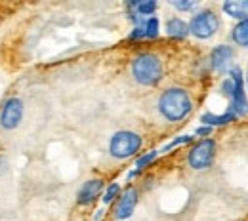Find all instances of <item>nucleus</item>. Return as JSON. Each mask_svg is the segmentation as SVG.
Instances as JSON below:
<instances>
[{
  "instance_id": "nucleus-10",
  "label": "nucleus",
  "mask_w": 248,
  "mask_h": 221,
  "mask_svg": "<svg viewBox=\"0 0 248 221\" xmlns=\"http://www.w3.org/2000/svg\"><path fill=\"white\" fill-rule=\"evenodd\" d=\"M103 187H105L103 179H99V177L88 179V181L80 187V191H78V194H77V202H78L80 206H88V204H92L93 200L101 194Z\"/></svg>"
},
{
  "instance_id": "nucleus-25",
  "label": "nucleus",
  "mask_w": 248,
  "mask_h": 221,
  "mask_svg": "<svg viewBox=\"0 0 248 221\" xmlns=\"http://www.w3.org/2000/svg\"><path fill=\"white\" fill-rule=\"evenodd\" d=\"M101 216H103V210H99V212H95V221L101 220Z\"/></svg>"
},
{
  "instance_id": "nucleus-26",
  "label": "nucleus",
  "mask_w": 248,
  "mask_h": 221,
  "mask_svg": "<svg viewBox=\"0 0 248 221\" xmlns=\"http://www.w3.org/2000/svg\"><path fill=\"white\" fill-rule=\"evenodd\" d=\"M247 88H248V73H247Z\"/></svg>"
},
{
  "instance_id": "nucleus-4",
  "label": "nucleus",
  "mask_w": 248,
  "mask_h": 221,
  "mask_svg": "<svg viewBox=\"0 0 248 221\" xmlns=\"http://www.w3.org/2000/svg\"><path fill=\"white\" fill-rule=\"evenodd\" d=\"M187 25H189V34H193L199 40H206V38H212L217 32L219 17L212 10H201L191 17V21Z\"/></svg>"
},
{
  "instance_id": "nucleus-1",
  "label": "nucleus",
  "mask_w": 248,
  "mask_h": 221,
  "mask_svg": "<svg viewBox=\"0 0 248 221\" xmlns=\"http://www.w3.org/2000/svg\"><path fill=\"white\" fill-rule=\"evenodd\" d=\"M156 107L168 122H182L193 111V99L184 88H168L160 94Z\"/></svg>"
},
{
  "instance_id": "nucleus-18",
  "label": "nucleus",
  "mask_w": 248,
  "mask_h": 221,
  "mask_svg": "<svg viewBox=\"0 0 248 221\" xmlns=\"http://www.w3.org/2000/svg\"><path fill=\"white\" fill-rule=\"evenodd\" d=\"M158 157V151H149V153H145V155H141V157L136 160V170L138 172H141L143 168H147L155 158Z\"/></svg>"
},
{
  "instance_id": "nucleus-17",
  "label": "nucleus",
  "mask_w": 248,
  "mask_h": 221,
  "mask_svg": "<svg viewBox=\"0 0 248 221\" xmlns=\"http://www.w3.org/2000/svg\"><path fill=\"white\" fill-rule=\"evenodd\" d=\"M121 196V185L119 183H111L107 189H105V192H103V204H111L115 198H119Z\"/></svg>"
},
{
  "instance_id": "nucleus-12",
  "label": "nucleus",
  "mask_w": 248,
  "mask_h": 221,
  "mask_svg": "<svg viewBox=\"0 0 248 221\" xmlns=\"http://www.w3.org/2000/svg\"><path fill=\"white\" fill-rule=\"evenodd\" d=\"M237 117L231 113V111H225L223 115H212V113H204L202 117H201V122H202V126H225V124H229V122H233Z\"/></svg>"
},
{
  "instance_id": "nucleus-21",
  "label": "nucleus",
  "mask_w": 248,
  "mask_h": 221,
  "mask_svg": "<svg viewBox=\"0 0 248 221\" xmlns=\"http://www.w3.org/2000/svg\"><path fill=\"white\" fill-rule=\"evenodd\" d=\"M221 92L227 95V97H231V94H233V80H231L229 76L221 82Z\"/></svg>"
},
{
  "instance_id": "nucleus-19",
  "label": "nucleus",
  "mask_w": 248,
  "mask_h": 221,
  "mask_svg": "<svg viewBox=\"0 0 248 221\" xmlns=\"http://www.w3.org/2000/svg\"><path fill=\"white\" fill-rule=\"evenodd\" d=\"M193 135H180V137H176L174 141H170L168 145H164L162 149H160V153H168L170 149H174V147H180V145H186V143H193Z\"/></svg>"
},
{
  "instance_id": "nucleus-7",
  "label": "nucleus",
  "mask_w": 248,
  "mask_h": 221,
  "mask_svg": "<svg viewBox=\"0 0 248 221\" xmlns=\"http://www.w3.org/2000/svg\"><path fill=\"white\" fill-rule=\"evenodd\" d=\"M23 113H25V105H23V101L19 97L6 99L2 109H0V128L16 130L23 120Z\"/></svg>"
},
{
  "instance_id": "nucleus-24",
  "label": "nucleus",
  "mask_w": 248,
  "mask_h": 221,
  "mask_svg": "<svg viewBox=\"0 0 248 221\" xmlns=\"http://www.w3.org/2000/svg\"><path fill=\"white\" fill-rule=\"evenodd\" d=\"M138 174H140V172H138V170H132V172H130V174H128V179H132V177H136V176H138Z\"/></svg>"
},
{
  "instance_id": "nucleus-2",
  "label": "nucleus",
  "mask_w": 248,
  "mask_h": 221,
  "mask_svg": "<svg viewBox=\"0 0 248 221\" xmlns=\"http://www.w3.org/2000/svg\"><path fill=\"white\" fill-rule=\"evenodd\" d=\"M164 67L156 54L143 52L134 58L132 61V76L141 86H156L162 80Z\"/></svg>"
},
{
  "instance_id": "nucleus-8",
  "label": "nucleus",
  "mask_w": 248,
  "mask_h": 221,
  "mask_svg": "<svg viewBox=\"0 0 248 221\" xmlns=\"http://www.w3.org/2000/svg\"><path fill=\"white\" fill-rule=\"evenodd\" d=\"M136 206H138V191L134 187H128L119 196V202H117V208H115V218L119 221L128 220L134 214Z\"/></svg>"
},
{
  "instance_id": "nucleus-9",
  "label": "nucleus",
  "mask_w": 248,
  "mask_h": 221,
  "mask_svg": "<svg viewBox=\"0 0 248 221\" xmlns=\"http://www.w3.org/2000/svg\"><path fill=\"white\" fill-rule=\"evenodd\" d=\"M235 58V52L231 46L225 44H217L216 48L210 52V69L216 73H225L227 69H231V61Z\"/></svg>"
},
{
  "instance_id": "nucleus-20",
  "label": "nucleus",
  "mask_w": 248,
  "mask_h": 221,
  "mask_svg": "<svg viewBox=\"0 0 248 221\" xmlns=\"http://www.w3.org/2000/svg\"><path fill=\"white\" fill-rule=\"evenodd\" d=\"M170 4L176 10H180V12H191V10L197 8V2L195 0H170Z\"/></svg>"
},
{
  "instance_id": "nucleus-11",
  "label": "nucleus",
  "mask_w": 248,
  "mask_h": 221,
  "mask_svg": "<svg viewBox=\"0 0 248 221\" xmlns=\"http://www.w3.org/2000/svg\"><path fill=\"white\" fill-rule=\"evenodd\" d=\"M221 10L229 17H233L237 21H243L248 17V0H227V2H223Z\"/></svg>"
},
{
  "instance_id": "nucleus-14",
  "label": "nucleus",
  "mask_w": 248,
  "mask_h": 221,
  "mask_svg": "<svg viewBox=\"0 0 248 221\" xmlns=\"http://www.w3.org/2000/svg\"><path fill=\"white\" fill-rule=\"evenodd\" d=\"M156 6H158L156 0H132V2H128L130 12H136L141 17H145V15L153 17V14L156 12Z\"/></svg>"
},
{
  "instance_id": "nucleus-22",
  "label": "nucleus",
  "mask_w": 248,
  "mask_h": 221,
  "mask_svg": "<svg viewBox=\"0 0 248 221\" xmlns=\"http://www.w3.org/2000/svg\"><path fill=\"white\" fill-rule=\"evenodd\" d=\"M128 38L130 40H140V38H145V31H143V27H134L130 34H128Z\"/></svg>"
},
{
  "instance_id": "nucleus-16",
  "label": "nucleus",
  "mask_w": 248,
  "mask_h": 221,
  "mask_svg": "<svg viewBox=\"0 0 248 221\" xmlns=\"http://www.w3.org/2000/svg\"><path fill=\"white\" fill-rule=\"evenodd\" d=\"M143 31H145V38H156V36H158V31H160V23H158V19H156L155 15L145 19Z\"/></svg>"
},
{
  "instance_id": "nucleus-5",
  "label": "nucleus",
  "mask_w": 248,
  "mask_h": 221,
  "mask_svg": "<svg viewBox=\"0 0 248 221\" xmlns=\"http://www.w3.org/2000/svg\"><path fill=\"white\" fill-rule=\"evenodd\" d=\"M216 158V141L212 137H204L201 141H197L189 153H187V164L193 170H206L212 166Z\"/></svg>"
},
{
  "instance_id": "nucleus-6",
  "label": "nucleus",
  "mask_w": 248,
  "mask_h": 221,
  "mask_svg": "<svg viewBox=\"0 0 248 221\" xmlns=\"http://www.w3.org/2000/svg\"><path fill=\"white\" fill-rule=\"evenodd\" d=\"M229 78L233 80V94L229 97V109L235 117H247L248 115V99L245 92V74L239 67H231L229 69Z\"/></svg>"
},
{
  "instance_id": "nucleus-15",
  "label": "nucleus",
  "mask_w": 248,
  "mask_h": 221,
  "mask_svg": "<svg viewBox=\"0 0 248 221\" xmlns=\"http://www.w3.org/2000/svg\"><path fill=\"white\" fill-rule=\"evenodd\" d=\"M231 38L237 46H243V48H248V17L239 21L233 31H231Z\"/></svg>"
},
{
  "instance_id": "nucleus-3",
  "label": "nucleus",
  "mask_w": 248,
  "mask_h": 221,
  "mask_svg": "<svg viewBox=\"0 0 248 221\" xmlns=\"http://www.w3.org/2000/svg\"><path fill=\"white\" fill-rule=\"evenodd\" d=\"M141 145H143V139L140 133L130 132V130H121L113 133L109 141V155L117 160H126V158L134 157L136 153H140Z\"/></svg>"
},
{
  "instance_id": "nucleus-13",
  "label": "nucleus",
  "mask_w": 248,
  "mask_h": 221,
  "mask_svg": "<svg viewBox=\"0 0 248 221\" xmlns=\"http://www.w3.org/2000/svg\"><path fill=\"white\" fill-rule=\"evenodd\" d=\"M166 34L170 38H186L189 34V25L182 17H170L166 21Z\"/></svg>"
},
{
  "instance_id": "nucleus-23",
  "label": "nucleus",
  "mask_w": 248,
  "mask_h": 221,
  "mask_svg": "<svg viewBox=\"0 0 248 221\" xmlns=\"http://www.w3.org/2000/svg\"><path fill=\"white\" fill-rule=\"evenodd\" d=\"M210 133H212V128L210 126H199L197 130H195V135H199V137H202V139L208 137Z\"/></svg>"
}]
</instances>
